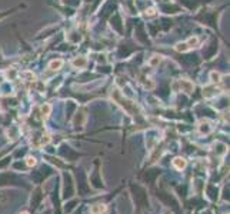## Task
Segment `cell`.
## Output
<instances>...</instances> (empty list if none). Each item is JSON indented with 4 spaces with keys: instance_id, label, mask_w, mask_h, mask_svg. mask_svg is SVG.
<instances>
[{
    "instance_id": "3",
    "label": "cell",
    "mask_w": 230,
    "mask_h": 214,
    "mask_svg": "<svg viewBox=\"0 0 230 214\" xmlns=\"http://www.w3.org/2000/svg\"><path fill=\"white\" fill-rule=\"evenodd\" d=\"M63 66V60L62 59H54V60H52L49 63V69L50 70H53V72H56L59 69H62Z\"/></svg>"
},
{
    "instance_id": "13",
    "label": "cell",
    "mask_w": 230,
    "mask_h": 214,
    "mask_svg": "<svg viewBox=\"0 0 230 214\" xmlns=\"http://www.w3.org/2000/svg\"><path fill=\"white\" fill-rule=\"evenodd\" d=\"M20 214H29V213H26V211H23V213H20Z\"/></svg>"
},
{
    "instance_id": "7",
    "label": "cell",
    "mask_w": 230,
    "mask_h": 214,
    "mask_svg": "<svg viewBox=\"0 0 230 214\" xmlns=\"http://www.w3.org/2000/svg\"><path fill=\"white\" fill-rule=\"evenodd\" d=\"M160 61H162V57H160V56H152V57L149 59V66L156 67V66H159Z\"/></svg>"
},
{
    "instance_id": "9",
    "label": "cell",
    "mask_w": 230,
    "mask_h": 214,
    "mask_svg": "<svg viewBox=\"0 0 230 214\" xmlns=\"http://www.w3.org/2000/svg\"><path fill=\"white\" fill-rule=\"evenodd\" d=\"M220 79H222V74L219 73V72H210V80H212V83H219Z\"/></svg>"
},
{
    "instance_id": "4",
    "label": "cell",
    "mask_w": 230,
    "mask_h": 214,
    "mask_svg": "<svg viewBox=\"0 0 230 214\" xmlns=\"http://www.w3.org/2000/svg\"><path fill=\"white\" fill-rule=\"evenodd\" d=\"M173 166H174L177 170H181V168L186 167V160L181 158V157H176V158L173 160Z\"/></svg>"
},
{
    "instance_id": "1",
    "label": "cell",
    "mask_w": 230,
    "mask_h": 214,
    "mask_svg": "<svg viewBox=\"0 0 230 214\" xmlns=\"http://www.w3.org/2000/svg\"><path fill=\"white\" fill-rule=\"evenodd\" d=\"M172 89L173 91H184V93H192L194 89V84L187 80V79H181V80H174L172 83Z\"/></svg>"
},
{
    "instance_id": "2",
    "label": "cell",
    "mask_w": 230,
    "mask_h": 214,
    "mask_svg": "<svg viewBox=\"0 0 230 214\" xmlns=\"http://www.w3.org/2000/svg\"><path fill=\"white\" fill-rule=\"evenodd\" d=\"M72 66L76 67V69H83V67L87 66V59L80 56V57H76L72 60Z\"/></svg>"
},
{
    "instance_id": "5",
    "label": "cell",
    "mask_w": 230,
    "mask_h": 214,
    "mask_svg": "<svg viewBox=\"0 0 230 214\" xmlns=\"http://www.w3.org/2000/svg\"><path fill=\"white\" fill-rule=\"evenodd\" d=\"M104 210H106V207L103 206V204H94V206L90 208V213L91 214H102Z\"/></svg>"
},
{
    "instance_id": "11",
    "label": "cell",
    "mask_w": 230,
    "mask_h": 214,
    "mask_svg": "<svg viewBox=\"0 0 230 214\" xmlns=\"http://www.w3.org/2000/svg\"><path fill=\"white\" fill-rule=\"evenodd\" d=\"M26 163H27V166L32 167V166L36 164V158H34V157H27V158H26Z\"/></svg>"
},
{
    "instance_id": "6",
    "label": "cell",
    "mask_w": 230,
    "mask_h": 214,
    "mask_svg": "<svg viewBox=\"0 0 230 214\" xmlns=\"http://www.w3.org/2000/svg\"><path fill=\"white\" fill-rule=\"evenodd\" d=\"M186 43H187L189 49H193V47H196L197 44H199V37H197V36H192V37H189V39L186 40Z\"/></svg>"
},
{
    "instance_id": "12",
    "label": "cell",
    "mask_w": 230,
    "mask_h": 214,
    "mask_svg": "<svg viewBox=\"0 0 230 214\" xmlns=\"http://www.w3.org/2000/svg\"><path fill=\"white\" fill-rule=\"evenodd\" d=\"M155 16V14H156V13H155V9H149L147 10V13H146V16Z\"/></svg>"
},
{
    "instance_id": "10",
    "label": "cell",
    "mask_w": 230,
    "mask_h": 214,
    "mask_svg": "<svg viewBox=\"0 0 230 214\" xmlns=\"http://www.w3.org/2000/svg\"><path fill=\"white\" fill-rule=\"evenodd\" d=\"M40 110H41V113H43V117H47L50 110H52V107H50V104H43Z\"/></svg>"
},
{
    "instance_id": "8",
    "label": "cell",
    "mask_w": 230,
    "mask_h": 214,
    "mask_svg": "<svg viewBox=\"0 0 230 214\" xmlns=\"http://www.w3.org/2000/svg\"><path fill=\"white\" fill-rule=\"evenodd\" d=\"M176 50L177 51H181V53H184V51H189V46H187V43L186 41H183V43H177L176 44Z\"/></svg>"
}]
</instances>
